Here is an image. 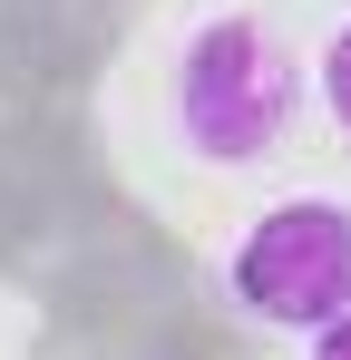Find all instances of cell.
<instances>
[{
  "mask_svg": "<svg viewBox=\"0 0 351 360\" xmlns=\"http://www.w3.org/2000/svg\"><path fill=\"white\" fill-rule=\"evenodd\" d=\"M292 98H302L292 39L254 10H215L176 49V136L205 166H254L264 146H283Z\"/></svg>",
  "mask_w": 351,
  "mask_h": 360,
  "instance_id": "1",
  "label": "cell"
},
{
  "mask_svg": "<svg viewBox=\"0 0 351 360\" xmlns=\"http://www.w3.org/2000/svg\"><path fill=\"white\" fill-rule=\"evenodd\" d=\"M225 292L273 331H332L351 321V205L342 195H283L234 243Z\"/></svg>",
  "mask_w": 351,
  "mask_h": 360,
  "instance_id": "2",
  "label": "cell"
},
{
  "mask_svg": "<svg viewBox=\"0 0 351 360\" xmlns=\"http://www.w3.org/2000/svg\"><path fill=\"white\" fill-rule=\"evenodd\" d=\"M312 78H322V108H332V127L351 136V20L332 30V49H322V68H312Z\"/></svg>",
  "mask_w": 351,
  "mask_h": 360,
  "instance_id": "3",
  "label": "cell"
},
{
  "mask_svg": "<svg viewBox=\"0 0 351 360\" xmlns=\"http://www.w3.org/2000/svg\"><path fill=\"white\" fill-rule=\"evenodd\" d=\"M312 360H351V321H332V331H312Z\"/></svg>",
  "mask_w": 351,
  "mask_h": 360,
  "instance_id": "4",
  "label": "cell"
}]
</instances>
